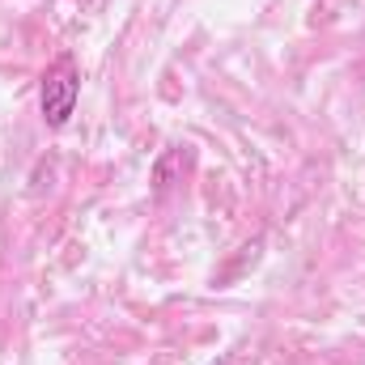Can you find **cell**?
<instances>
[{
  "label": "cell",
  "mask_w": 365,
  "mask_h": 365,
  "mask_svg": "<svg viewBox=\"0 0 365 365\" xmlns=\"http://www.w3.org/2000/svg\"><path fill=\"white\" fill-rule=\"evenodd\" d=\"M77 98H81V68L77 60L64 51L47 64L43 73V86H38V106H43V123L47 128H64L77 110Z\"/></svg>",
  "instance_id": "1"
}]
</instances>
